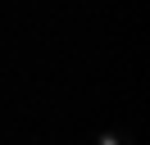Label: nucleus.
<instances>
[{"instance_id":"f257e3e1","label":"nucleus","mask_w":150,"mask_h":145,"mask_svg":"<svg viewBox=\"0 0 150 145\" xmlns=\"http://www.w3.org/2000/svg\"><path fill=\"white\" fill-rule=\"evenodd\" d=\"M91 145H132V132H100Z\"/></svg>"}]
</instances>
